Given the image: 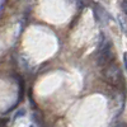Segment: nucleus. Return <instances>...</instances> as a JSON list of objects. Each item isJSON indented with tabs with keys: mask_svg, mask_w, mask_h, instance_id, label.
<instances>
[{
	"mask_svg": "<svg viewBox=\"0 0 127 127\" xmlns=\"http://www.w3.org/2000/svg\"><path fill=\"white\" fill-rule=\"evenodd\" d=\"M103 76L105 81L109 83L114 88H117L120 90L125 88V79L122 75V71L117 64H114V61L103 67Z\"/></svg>",
	"mask_w": 127,
	"mask_h": 127,
	"instance_id": "obj_1",
	"label": "nucleus"
},
{
	"mask_svg": "<svg viewBox=\"0 0 127 127\" xmlns=\"http://www.w3.org/2000/svg\"><path fill=\"white\" fill-rule=\"evenodd\" d=\"M114 61V52L112 48V43L109 41H102L100 47L97 54V62L99 66H107L108 64Z\"/></svg>",
	"mask_w": 127,
	"mask_h": 127,
	"instance_id": "obj_2",
	"label": "nucleus"
},
{
	"mask_svg": "<svg viewBox=\"0 0 127 127\" xmlns=\"http://www.w3.org/2000/svg\"><path fill=\"white\" fill-rule=\"evenodd\" d=\"M122 10H123V13L127 15V0H123L122 1Z\"/></svg>",
	"mask_w": 127,
	"mask_h": 127,
	"instance_id": "obj_3",
	"label": "nucleus"
},
{
	"mask_svg": "<svg viewBox=\"0 0 127 127\" xmlns=\"http://www.w3.org/2000/svg\"><path fill=\"white\" fill-rule=\"evenodd\" d=\"M6 122H8L6 120H3V118H0V127H4Z\"/></svg>",
	"mask_w": 127,
	"mask_h": 127,
	"instance_id": "obj_4",
	"label": "nucleus"
},
{
	"mask_svg": "<svg viewBox=\"0 0 127 127\" xmlns=\"http://www.w3.org/2000/svg\"><path fill=\"white\" fill-rule=\"evenodd\" d=\"M114 127H127V123H126V122H121V123H118V125H116Z\"/></svg>",
	"mask_w": 127,
	"mask_h": 127,
	"instance_id": "obj_5",
	"label": "nucleus"
},
{
	"mask_svg": "<svg viewBox=\"0 0 127 127\" xmlns=\"http://www.w3.org/2000/svg\"><path fill=\"white\" fill-rule=\"evenodd\" d=\"M123 61H125V67H126V71H127V54H125V56H123Z\"/></svg>",
	"mask_w": 127,
	"mask_h": 127,
	"instance_id": "obj_6",
	"label": "nucleus"
}]
</instances>
